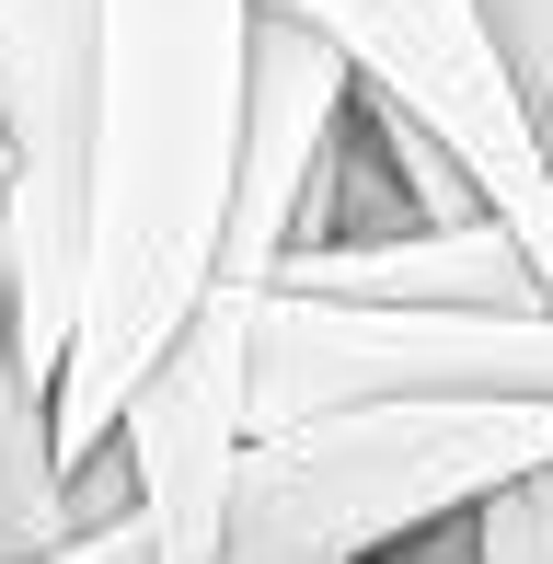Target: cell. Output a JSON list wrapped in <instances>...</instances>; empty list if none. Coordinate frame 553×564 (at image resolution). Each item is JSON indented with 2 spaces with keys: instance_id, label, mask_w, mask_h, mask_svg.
<instances>
[{
  "instance_id": "cell-2",
  "label": "cell",
  "mask_w": 553,
  "mask_h": 564,
  "mask_svg": "<svg viewBox=\"0 0 553 564\" xmlns=\"http://www.w3.org/2000/svg\"><path fill=\"white\" fill-rule=\"evenodd\" d=\"M519 473H553V403L358 392L312 415H254L219 564H381Z\"/></svg>"
},
{
  "instance_id": "cell-9",
  "label": "cell",
  "mask_w": 553,
  "mask_h": 564,
  "mask_svg": "<svg viewBox=\"0 0 553 564\" xmlns=\"http://www.w3.org/2000/svg\"><path fill=\"white\" fill-rule=\"evenodd\" d=\"M0 403H12V196H0Z\"/></svg>"
},
{
  "instance_id": "cell-4",
  "label": "cell",
  "mask_w": 553,
  "mask_h": 564,
  "mask_svg": "<svg viewBox=\"0 0 553 564\" xmlns=\"http://www.w3.org/2000/svg\"><path fill=\"white\" fill-rule=\"evenodd\" d=\"M265 289H276V265L219 253L208 300L185 312V335L150 357V380L116 415V449H128L139 519H150V564H219V542H231V484H242V438H254Z\"/></svg>"
},
{
  "instance_id": "cell-7",
  "label": "cell",
  "mask_w": 553,
  "mask_h": 564,
  "mask_svg": "<svg viewBox=\"0 0 553 564\" xmlns=\"http://www.w3.org/2000/svg\"><path fill=\"white\" fill-rule=\"evenodd\" d=\"M473 23L496 35V58H508L519 105H531L542 139H553V0H473Z\"/></svg>"
},
{
  "instance_id": "cell-3",
  "label": "cell",
  "mask_w": 553,
  "mask_h": 564,
  "mask_svg": "<svg viewBox=\"0 0 553 564\" xmlns=\"http://www.w3.org/2000/svg\"><path fill=\"white\" fill-rule=\"evenodd\" d=\"M93 23L105 0H0V196H12V380L58 392L82 323Z\"/></svg>"
},
{
  "instance_id": "cell-8",
  "label": "cell",
  "mask_w": 553,
  "mask_h": 564,
  "mask_svg": "<svg viewBox=\"0 0 553 564\" xmlns=\"http://www.w3.org/2000/svg\"><path fill=\"white\" fill-rule=\"evenodd\" d=\"M23 564H150V519H139V507H116V519L69 530V542H46V553H23Z\"/></svg>"
},
{
  "instance_id": "cell-1",
  "label": "cell",
  "mask_w": 553,
  "mask_h": 564,
  "mask_svg": "<svg viewBox=\"0 0 553 564\" xmlns=\"http://www.w3.org/2000/svg\"><path fill=\"white\" fill-rule=\"evenodd\" d=\"M254 105V0H105L93 23V196H82V323H69L58 460H93L219 276Z\"/></svg>"
},
{
  "instance_id": "cell-5",
  "label": "cell",
  "mask_w": 553,
  "mask_h": 564,
  "mask_svg": "<svg viewBox=\"0 0 553 564\" xmlns=\"http://www.w3.org/2000/svg\"><path fill=\"white\" fill-rule=\"evenodd\" d=\"M276 289L426 300V312H519V300H553V276L508 219H426V230H381V242H300L276 265Z\"/></svg>"
},
{
  "instance_id": "cell-6",
  "label": "cell",
  "mask_w": 553,
  "mask_h": 564,
  "mask_svg": "<svg viewBox=\"0 0 553 564\" xmlns=\"http://www.w3.org/2000/svg\"><path fill=\"white\" fill-rule=\"evenodd\" d=\"M473 564H553V473H519L473 507Z\"/></svg>"
}]
</instances>
